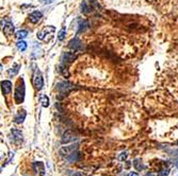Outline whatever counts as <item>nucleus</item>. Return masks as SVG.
I'll return each instance as SVG.
<instances>
[{"label":"nucleus","instance_id":"23","mask_svg":"<svg viewBox=\"0 0 178 176\" xmlns=\"http://www.w3.org/2000/svg\"><path fill=\"white\" fill-rule=\"evenodd\" d=\"M54 0H41L42 3H44V4H49V3L54 2Z\"/></svg>","mask_w":178,"mask_h":176},{"label":"nucleus","instance_id":"18","mask_svg":"<svg viewBox=\"0 0 178 176\" xmlns=\"http://www.w3.org/2000/svg\"><path fill=\"white\" fill-rule=\"evenodd\" d=\"M17 49L19 51H25L26 49H27V43H26V41H24L22 39V41H19L17 43Z\"/></svg>","mask_w":178,"mask_h":176},{"label":"nucleus","instance_id":"2","mask_svg":"<svg viewBox=\"0 0 178 176\" xmlns=\"http://www.w3.org/2000/svg\"><path fill=\"white\" fill-rule=\"evenodd\" d=\"M54 28L52 26H49V27H46L42 30L41 32L37 33V38L41 39V41H46V35H50V36H54Z\"/></svg>","mask_w":178,"mask_h":176},{"label":"nucleus","instance_id":"4","mask_svg":"<svg viewBox=\"0 0 178 176\" xmlns=\"http://www.w3.org/2000/svg\"><path fill=\"white\" fill-rule=\"evenodd\" d=\"M78 145L77 144H73V145H66V147H63L61 149H60V154L62 156H69L71 154H73L74 152H76Z\"/></svg>","mask_w":178,"mask_h":176},{"label":"nucleus","instance_id":"7","mask_svg":"<svg viewBox=\"0 0 178 176\" xmlns=\"http://www.w3.org/2000/svg\"><path fill=\"white\" fill-rule=\"evenodd\" d=\"M26 116H27L26 111H25L24 109H20V110H18L17 115L15 116L14 122L17 123V124H22V123L25 121V119H26Z\"/></svg>","mask_w":178,"mask_h":176},{"label":"nucleus","instance_id":"14","mask_svg":"<svg viewBox=\"0 0 178 176\" xmlns=\"http://www.w3.org/2000/svg\"><path fill=\"white\" fill-rule=\"evenodd\" d=\"M80 158V154L78 152H74L73 154H71L69 156H67V161L69 162H75L77 160H79Z\"/></svg>","mask_w":178,"mask_h":176},{"label":"nucleus","instance_id":"21","mask_svg":"<svg viewBox=\"0 0 178 176\" xmlns=\"http://www.w3.org/2000/svg\"><path fill=\"white\" fill-rule=\"evenodd\" d=\"M168 174H170V170H162V171H160L158 173V176H168Z\"/></svg>","mask_w":178,"mask_h":176},{"label":"nucleus","instance_id":"1","mask_svg":"<svg viewBox=\"0 0 178 176\" xmlns=\"http://www.w3.org/2000/svg\"><path fill=\"white\" fill-rule=\"evenodd\" d=\"M25 98V86H24V82H22V84H19L16 89H15V94H14V99L15 102L17 104H20L24 101Z\"/></svg>","mask_w":178,"mask_h":176},{"label":"nucleus","instance_id":"12","mask_svg":"<svg viewBox=\"0 0 178 176\" xmlns=\"http://www.w3.org/2000/svg\"><path fill=\"white\" fill-rule=\"evenodd\" d=\"M69 47H71L74 51H77L78 49L81 48V43L77 38H75L69 43Z\"/></svg>","mask_w":178,"mask_h":176},{"label":"nucleus","instance_id":"9","mask_svg":"<svg viewBox=\"0 0 178 176\" xmlns=\"http://www.w3.org/2000/svg\"><path fill=\"white\" fill-rule=\"evenodd\" d=\"M1 88H2V92L4 94H9L12 90V83L10 81H3L1 83Z\"/></svg>","mask_w":178,"mask_h":176},{"label":"nucleus","instance_id":"10","mask_svg":"<svg viewBox=\"0 0 178 176\" xmlns=\"http://www.w3.org/2000/svg\"><path fill=\"white\" fill-rule=\"evenodd\" d=\"M13 32H14V26L11 24H4V27H3V33L5 34V35H7V36H10V35H12Z\"/></svg>","mask_w":178,"mask_h":176},{"label":"nucleus","instance_id":"26","mask_svg":"<svg viewBox=\"0 0 178 176\" xmlns=\"http://www.w3.org/2000/svg\"><path fill=\"white\" fill-rule=\"evenodd\" d=\"M146 176H155V175H154V174H153V173H147V174H146Z\"/></svg>","mask_w":178,"mask_h":176},{"label":"nucleus","instance_id":"19","mask_svg":"<svg viewBox=\"0 0 178 176\" xmlns=\"http://www.w3.org/2000/svg\"><path fill=\"white\" fill-rule=\"evenodd\" d=\"M64 60H66V62H71V60H73L74 58H75V55H74L73 53H69V52H66V53H64Z\"/></svg>","mask_w":178,"mask_h":176},{"label":"nucleus","instance_id":"15","mask_svg":"<svg viewBox=\"0 0 178 176\" xmlns=\"http://www.w3.org/2000/svg\"><path fill=\"white\" fill-rule=\"evenodd\" d=\"M133 166L136 168V170H138V171H141V170H144L146 166H144L143 162L141 161L140 159H136L133 161Z\"/></svg>","mask_w":178,"mask_h":176},{"label":"nucleus","instance_id":"3","mask_svg":"<svg viewBox=\"0 0 178 176\" xmlns=\"http://www.w3.org/2000/svg\"><path fill=\"white\" fill-rule=\"evenodd\" d=\"M43 77H42V73L39 72V70H35L34 75H33V85H34L35 89L41 90L42 87H43Z\"/></svg>","mask_w":178,"mask_h":176},{"label":"nucleus","instance_id":"5","mask_svg":"<svg viewBox=\"0 0 178 176\" xmlns=\"http://www.w3.org/2000/svg\"><path fill=\"white\" fill-rule=\"evenodd\" d=\"M11 135H12L13 141H14L15 143L19 144V143L22 141V133L20 132L19 130H16V128H12V130H11Z\"/></svg>","mask_w":178,"mask_h":176},{"label":"nucleus","instance_id":"16","mask_svg":"<svg viewBox=\"0 0 178 176\" xmlns=\"http://www.w3.org/2000/svg\"><path fill=\"white\" fill-rule=\"evenodd\" d=\"M71 139H73V138H71V132H66L63 136V139H62V143L69 142V141H71Z\"/></svg>","mask_w":178,"mask_h":176},{"label":"nucleus","instance_id":"22","mask_svg":"<svg viewBox=\"0 0 178 176\" xmlns=\"http://www.w3.org/2000/svg\"><path fill=\"white\" fill-rule=\"evenodd\" d=\"M126 158H127V153H126V152L122 153V154H121L120 156H118V159H120V160H122V161H123V160H125V159H126Z\"/></svg>","mask_w":178,"mask_h":176},{"label":"nucleus","instance_id":"6","mask_svg":"<svg viewBox=\"0 0 178 176\" xmlns=\"http://www.w3.org/2000/svg\"><path fill=\"white\" fill-rule=\"evenodd\" d=\"M42 17H43V14H42L39 11H34L33 13H31L29 16V19L32 24H37L39 20L42 19Z\"/></svg>","mask_w":178,"mask_h":176},{"label":"nucleus","instance_id":"27","mask_svg":"<svg viewBox=\"0 0 178 176\" xmlns=\"http://www.w3.org/2000/svg\"><path fill=\"white\" fill-rule=\"evenodd\" d=\"M74 176H82V175H81V174H75Z\"/></svg>","mask_w":178,"mask_h":176},{"label":"nucleus","instance_id":"20","mask_svg":"<svg viewBox=\"0 0 178 176\" xmlns=\"http://www.w3.org/2000/svg\"><path fill=\"white\" fill-rule=\"evenodd\" d=\"M64 37H65V29H62L58 34V39L60 41H64Z\"/></svg>","mask_w":178,"mask_h":176},{"label":"nucleus","instance_id":"8","mask_svg":"<svg viewBox=\"0 0 178 176\" xmlns=\"http://www.w3.org/2000/svg\"><path fill=\"white\" fill-rule=\"evenodd\" d=\"M33 169H34V171L36 172V173H39L41 174V176H44L45 174V166L43 162H34L33 163Z\"/></svg>","mask_w":178,"mask_h":176},{"label":"nucleus","instance_id":"25","mask_svg":"<svg viewBox=\"0 0 178 176\" xmlns=\"http://www.w3.org/2000/svg\"><path fill=\"white\" fill-rule=\"evenodd\" d=\"M175 166L176 168H178V158L176 159V161H175Z\"/></svg>","mask_w":178,"mask_h":176},{"label":"nucleus","instance_id":"24","mask_svg":"<svg viewBox=\"0 0 178 176\" xmlns=\"http://www.w3.org/2000/svg\"><path fill=\"white\" fill-rule=\"evenodd\" d=\"M128 176H139V174L136 173V172H131V173H129V175Z\"/></svg>","mask_w":178,"mask_h":176},{"label":"nucleus","instance_id":"17","mask_svg":"<svg viewBox=\"0 0 178 176\" xmlns=\"http://www.w3.org/2000/svg\"><path fill=\"white\" fill-rule=\"evenodd\" d=\"M28 35V32L25 31V30H20V31H18L17 33H16V37H17L18 39H24L26 38Z\"/></svg>","mask_w":178,"mask_h":176},{"label":"nucleus","instance_id":"11","mask_svg":"<svg viewBox=\"0 0 178 176\" xmlns=\"http://www.w3.org/2000/svg\"><path fill=\"white\" fill-rule=\"evenodd\" d=\"M19 68H20V66L18 65V64H15L12 68H10V69L7 70V74L10 75V77H14V75H16L18 73Z\"/></svg>","mask_w":178,"mask_h":176},{"label":"nucleus","instance_id":"13","mask_svg":"<svg viewBox=\"0 0 178 176\" xmlns=\"http://www.w3.org/2000/svg\"><path fill=\"white\" fill-rule=\"evenodd\" d=\"M39 102H41L42 106L47 107V106L49 105V99H48V96H45V94H39Z\"/></svg>","mask_w":178,"mask_h":176}]
</instances>
